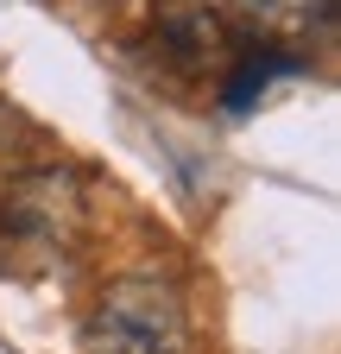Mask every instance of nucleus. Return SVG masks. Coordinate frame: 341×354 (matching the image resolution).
I'll return each mask as SVG.
<instances>
[{
    "label": "nucleus",
    "instance_id": "f257e3e1",
    "mask_svg": "<svg viewBox=\"0 0 341 354\" xmlns=\"http://www.w3.org/2000/svg\"><path fill=\"white\" fill-rule=\"evenodd\" d=\"M89 354H190V304L164 272H126L89 310Z\"/></svg>",
    "mask_w": 341,
    "mask_h": 354
},
{
    "label": "nucleus",
    "instance_id": "7ed1b4c3",
    "mask_svg": "<svg viewBox=\"0 0 341 354\" xmlns=\"http://www.w3.org/2000/svg\"><path fill=\"white\" fill-rule=\"evenodd\" d=\"M152 51L177 70V76H208V70H228V57H234V32H228V19H215V13H196V7H184V13H158V26H152Z\"/></svg>",
    "mask_w": 341,
    "mask_h": 354
},
{
    "label": "nucleus",
    "instance_id": "39448f33",
    "mask_svg": "<svg viewBox=\"0 0 341 354\" xmlns=\"http://www.w3.org/2000/svg\"><path fill=\"white\" fill-rule=\"evenodd\" d=\"M234 13L253 19L260 38H310V32H329L335 26V0H234Z\"/></svg>",
    "mask_w": 341,
    "mask_h": 354
},
{
    "label": "nucleus",
    "instance_id": "20e7f679",
    "mask_svg": "<svg viewBox=\"0 0 341 354\" xmlns=\"http://www.w3.org/2000/svg\"><path fill=\"white\" fill-rule=\"evenodd\" d=\"M297 70H304V57H297L291 44H278V38L234 44V57H228V88H222V108H228V114H246V108L260 102L278 76H297Z\"/></svg>",
    "mask_w": 341,
    "mask_h": 354
},
{
    "label": "nucleus",
    "instance_id": "f03ea898",
    "mask_svg": "<svg viewBox=\"0 0 341 354\" xmlns=\"http://www.w3.org/2000/svg\"><path fill=\"white\" fill-rule=\"evenodd\" d=\"M82 228H89V196H82V177L64 165L19 171L0 196V234L26 253H70Z\"/></svg>",
    "mask_w": 341,
    "mask_h": 354
}]
</instances>
